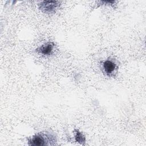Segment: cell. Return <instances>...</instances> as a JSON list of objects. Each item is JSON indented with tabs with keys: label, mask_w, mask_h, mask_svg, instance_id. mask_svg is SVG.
Segmentation results:
<instances>
[{
	"label": "cell",
	"mask_w": 146,
	"mask_h": 146,
	"mask_svg": "<svg viewBox=\"0 0 146 146\" xmlns=\"http://www.w3.org/2000/svg\"><path fill=\"white\" fill-rule=\"evenodd\" d=\"M56 139L55 135L50 132H39L28 139V144L33 146L55 145Z\"/></svg>",
	"instance_id": "1"
},
{
	"label": "cell",
	"mask_w": 146,
	"mask_h": 146,
	"mask_svg": "<svg viewBox=\"0 0 146 146\" xmlns=\"http://www.w3.org/2000/svg\"><path fill=\"white\" fill-rule=\"evenodd\" d=\"M58 1H42L39 4V9L44 13H52L55 11L59 6Z\"/></svg>",
	"instance_id": "2"
},
{
	"label": "cell",
	"mask_w": 146,
	"mask_h": 146,
	"mask_svg": "<svg viewBox=\"0 0 146 146\" xmlns=\"http://www.w3.org/2000/svg\"><path fill=\"white\" fill-rule=\"evenodd\" d=\"M102 69L108 76L113 75L117 69V65L113 59H106L102 62Z\"/></svg>",
	"instance_id": "3"
},
{
	"label": "cell",
	"mask_w": 146,
	"mask_h": 146,
	"mask_svg": "<svg viewBox=\"0 0 146 146\" xmlns=\"http://www.w3.org/2000/svg\"><path fill=\"white\" fill-rule=\"evenodd\" d=\"M55 44L53 42H48L36 49V52L43 55H50L54 52Z\"/></svg>",
	"instance_id": "4"
},
{
	"label": "cell",
	"mask_w": 146,
	"mask_h": 146,
	"mask_svg": "<svg viewBox=\"0 0 146 146\" xmlns=\"http://www.w3.org/2000/svg\"><path fill=\"white\" fill-rule=\"evenodd\" d=\"M74 135H74L75 139L76 142H78V143H79L82 145L85 144L86 137H85L84 135L82 133V132L79 131V129H74Z\"/></svg>",
	"instance_id": "5"
}]
</instances>
